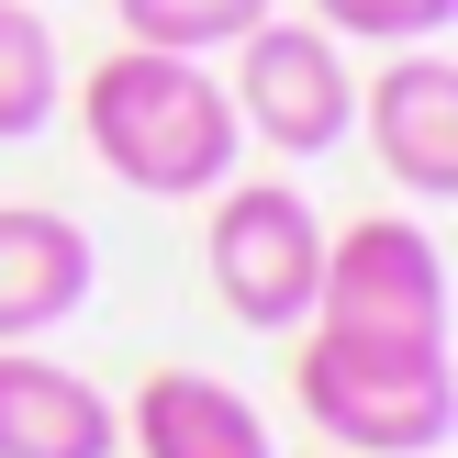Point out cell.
<instances>
[{
	"label": "cell",
	"mask_w": 458,
	"mask_h": 458,
	"mask_svg": "<svg viewBox=\"0 0 458 458\" xmlns=\"http://www.w3.org/2000/svg\"><path fill=\"white\" fill-rule=\"evenodd\" d=\"M79 134L123 191L146 201H191V191H224L235 179V101L201 56H168V45H112L101 67L79 79Z\"/></svg>",
	"instance_id": "1"
},
{
	"label": "cell",
	"mask_w": 458,
	"mask_h": 458,
	"mask_svg": "<svg viewBox=\"0 0 458 458\" xmlns=\"http://www.w3.org/2000/svg\"><path fill=\"white\" fill-rule=\"evenodd\" d=\"M291 403L325 425L347 458H437L458 425L447 335H358V325H302L291 347Z\"/></svg>",
	"instance_id": "2"
},
{
	"label": "cell",
	"mask_w": 458,
	"mask_h": 458,
	"mask_svg": "<svg viewBox=\"0 0 458 458\" xmlns=\"http://www.w3.org/2000/svg\"><path fill=\"white\" fill-rule=\"evenodd\" d=\"M213 291L246 335H302L313 325V280H325V224L291 179H224L213 191Z\"/></svg>",
	"instance_id": "3"
},
{
	"label": "cell",
	"mask_w": 458,
	"mask_h": 458,
	"mask_svg": "<svg viewBox=\"0 0 458 458\" xmlns=\"http://www.w3.org/2000/svg\"><path fill=\"white\" fill-rule=\"evenodd\" d=\"M224 101H235V123L258 134L268 157H325V146H347V123H358V89H347L335 34L325 22H280V12L235 34Z\"/></svg>",
	"instance_id": "4"
},
{
	"label": "cell",
	"mask_w": 458,
	"mask_h": 458,
	"mask_svg": "<svg viewBox=\"0 0 458 458\" xmlns=\"http://www.w3.org/2000/svg\"><path fill=\"white\" fill-rule=\"evenodd\" d=\"M313 325L358 335H447V258L414 213H358L325 235V280H313Z\"/></svg>",
	"instance_id": "5"
},
{
	"label": "cell",
	"mask_w": 458,
	"mask_h": 458,
	"mask_svg": "<svg viewBox=\"0 0 458 458\" xmlns=\"http://www.w3.org/2000/svg\"><path fill=\"white\" fill-rule=\"evenodd\" d=\"M89 280H101V246H89V224L45 213V201H12V213H0V347H34V335H56L67 313L89 302Z\"/></svg>",
	"instance_id": "6"
},
{
	"label": "cell",
	"mask_w": 458,
	"mask_h": 458,
	"mask_svg": "<svg viewBox=\"0 0 458 458\" xmlns=\"http://www.w3.org/2000/svg\"><path fill=\"white\" fill-rule=\"evenodd\" d=\"M369 157L403 179L414 201H447L458 191V67L447 56H392L369 79Z\"/></svg>",
	"instance_id": "7"
},
{
	"label": "cell",
	"mask_w": 458,
	"mask_h": 458,
	"mask_svg": "<svg viewBox=\"0 0 458 458\" xmlns=\"http://www.w3.org/2000/svg\"><path fill=\"white\" fill-rule=\"evenodd\" d=\"M112 447H123V414L79 369L0 347V458H112Z\"/></svg>",
	"instance_id": "8"
},
{
	"label": "cell",
	"mask_w": 458,
	"mask_h": 458,
	"mask_svg": "<svg viewBox=\"0 0 458 458\" xmlns=\"http://www.w3.org/2000/svg\"><path fill=\"white\" fill-rule=\"evenodd\" d=\"M134 458H268V414L235 392V380H201V369H157L123 414Z\"/></svg>",
	"instance_id": "9"
},
{
	"label": "cell",
	"mask_w": 458,
	"mask_h": 458,
	"mask_svg": "<svg viewBox=\"0 0 458 458\" xmlns=\"http://www.w3.org/2000/svg\"><path fill=\"white\" fill-rule=\"evenodd\" d=\"M56 34H45V0H0V146H22V134L56 123Z\"/></svg>",
	"instance_id": "10"
},
{
	"label": "cell",
	"mask_w": 458,
	"mask_h": 458,
	"mask_svg": "<svg viewBox=\"0 0 458 458\" xmlns=\"http://www.w3.org/2000/svg\"><path fill=\"white\" fill-rule=\"evenodd\" d=\"M123 12V45H168V56H213L246 22H268L280 0H112Z\"/></svg>",
	"instance_id": "11"
},
{
	"label": "cell",
	"mask_w": 458,
	"mask_h": 458,
	"mask_svg": "<svg viewBox=\"0 0 458 458\" xmlns=\"http://www.w3.org/2000/svg\"><path fill=\"white\" fill-rule=\"evenodd\" d=\"M325 34H369V45H425L458 22V0H313Z\"/></svg>",
	"instance_id": "12"
}]
</instances>
